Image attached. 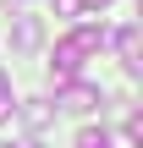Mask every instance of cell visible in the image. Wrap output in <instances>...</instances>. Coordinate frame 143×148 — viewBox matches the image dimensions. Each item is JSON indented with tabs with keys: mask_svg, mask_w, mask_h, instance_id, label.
I'll return each mask as SVG.
<instances>
[{
	"mask_svg": "<svg viewBox=\"0 0 143 148\" xmlns=\"http://www.w3.org/2000/svg\"><path fill=\"white\" fill-rule=\"evenodd\" d=\"M110 44V33L99 27V22H88V16H77V27L55 44V55H50V77H55V88L61 82H72V77H83V60L88 55H99Z\"/></svg>",
	"mask_w": 143,
	"mask_h": 148,
	"instance_id": "cell-1",
	"label": "cell"
},
{
	"mask_svg": "<svg viewBox=\"0 0 143 148\" xmlns=\"http://www.w3.org/2000/svg\"><path fill=\"white\" fill-rule=\"evenodd\" d=\"M61 110H72V115H94V110H99V88L83 82V77L61 82Z\"/></svg>",
	"mask_w": 143,
	"mask_h": 148,
	"instance_id": "cell-2",
	"label": "cell"
},
{
	"mask_svg": "<svg viewBox=\"0 0 143 148\" xmlns=\"http://www.w3.org/2000/svg\"><path fill=\"white\" fill-rule=\"evenodd\" d=\"M110 44H116V60H121L127 71H138V66H143V27H138V22H121Z\"/></svg>",
	"mask_w": 143,
	"mask_h": 148,
	"instance_id": "cell-3",
	"label": "cell"
},
{
	"mask_svg": "<svg viewBox=\"0 0 143 148\" xmlns=\"http://www.w3.org/2000/svg\"><path fill=\"white\" fill-rule=\"evenodd\" d=\"M11 115H17V121H22L28 132H44V126L55 121V104H50V99H22V104H17Z\"/></svg>",
	"mask_w": 143,
	"mask_h": 148,
	"instance_id": "cell-4",
	"label": "cell"
},
{
	"mask_svg": "<svg viewBox=\"0 0 143 148\" xmlns=\"http://www.w3.org/2000/svg\"><path fill=\"white\" fill-rule=\"evenodd\" d=\"M39 44H44V22H39V16H17V22H11V49L28 55V49H39Z\"/></svg>",
	"mask_w": 143,
	"mask_h": 148,
	"instance_id": "cell-5",
	"label": "cell"
},
{
	"mask_svg": "<svg viewBox=\"0 0 143 148\" xmlns=\"http://www.w3.org/2000/svg\"><path fill=\"white\" fill-rule=\"evenodd\" d=\"M77 148H116V137L99 132V126H83V132H77Z\"/></svg>",
	"mask_w": 143,
	"mask_h": 148,
	"instance_id": "cell-6",
	"label": "cell"
},
{
	"mask_svg": "<svg viewBox=\"0 0 143 148\" xmlns=\"http://www.w3.org/2000/svg\"><path fill=\"white\" fill-rule=\"evenodd\" d=\"M55 11H61V16H83V11H88V0H55Z\"/></svg>",
	"mask_w": 143,
	"mask_h": 148,
	"instance_id": "cell-7",
	"label": "cell"
},
{
	"mask_svg": "<svg viewBox=\"0 0 143 148\" xmlns=\"http://www.w3.org/2000/svg\"><path fill=\"white\" fill-rule=\"evenodd\" d=\"M11 110H17V104H11V93H6V99H0V121H11Z\"/></svg>",
	"mask_w": 143,
	"mask_h": 148,
	"instance_id": "cell-8",
	"label": "cell"
},
{
	"mask_svg": "<svg viewBox=\"0 0 143 148\" xmlns=\"http://www.w3.org/2000/svg\"><path fill=\"white\" fill-rule=\"evenodd\" d=\"M11 148H44V143H39V137H22V143H11Z\"/></svg>",
	"mask_w": 143,
	"mask_h": 148,
	"instance_id": "cell-9",
	"label": "cell"
},
{
	"mask_svg": "<svg viewBox=\"0 0 143 148\" xmlns=\"http://www.w3.org/2000/svg\"><path fill=\"white\" fill-rule=\"evenodd\" d=\"M6 93H11V77H6V71H0V99H6Z\"/></svg>",
	"mask_w": 143,
	"mask_h": 148,
	"instance_id": "cell-10",
	"label": "cell"
},
{
	"mask_svg": "<svg viewBox=\"0 0 143 148\" xmlns=\"http://www.w3.org/2000/svg\"><path fill=\"white\" fill-rule=\"evenodd\" d=\"M99 5H105V0H99Z\"/></svg>",
	"mask_w": 143,
	"mask_h": 148,
	"instance_id": "cell-11",
	"label": "cell"
}]
</instances>
